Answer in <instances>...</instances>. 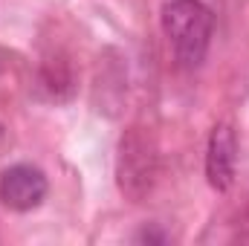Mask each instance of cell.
Returning a JSON list of instances; mask_svg holds the SVG:
<instances>
[{
  "label": "cell",
  "mask_w": 249,
  "mask_h": 246,
  "mask_svg": "<svg viewBox=\"0 0 249 246\" xmlns=\"http://www.w3.org/2000/svg\"><path fill=\"white\" fill-rule=\"evenodd\" d=\"M47 197V177L35 165H12L0 174V200L12 211H32Z\"/></svg>",
  "instance_id": "3"
},
{
  "label": "cell",
  "mask_w": 249,
  "mask_h": 246,
  "mask_svg": "<svg viewBox=\"0 0 249 246\" xmlns=\"http://www.w3.org/2000/svg\"><path fill=\"white\" fill-rule=\"evenodd\" d=\"M160 177V154H157V139L148 127H127L119 139V154H116V183L119 191L130 203H142Z\"/></svg>",
  "instance_id": "2"
},
{
  "label": "cell",
  "mask_w": 249,
  "mask_h": 246,
  "mask_svg": "<svg viewBox=\"0 0 249 246\" xmlns=\"http://www.w3.org/2000/svg\"><path fill=\"white\" fill-rule=\"evenodd\" d=\"M162 32L174 47L177 61L194 70L200 67L214 32V15L200 0H171L162 6Z\"/></svg>",
  "instance_id": "1"
},
{
  "label": "cell",
  "mask_w": 249,
  "mask_h": 246,
  "mask_svg": "<svg viewBox=\"0 0 249 246\" xmlns=\"http://www.w3.org/2000/svg\"><path fill=\"white\" fill-rule=\"evenodd\" d=\"M235 159H238V139L232 124H217L209 136L206 148V177L214 191H226L235 180Z\"/></svg>",
  "instance_id": "4"
}]
</instances>
